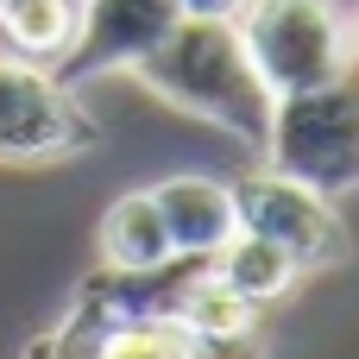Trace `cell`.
<instances>
[{
	"label": "cell",
	"instance_id": "cell-5",
	"mask_svg": "<svg viewBox=\"0 0 359 359\" xmlns=\"http://www.w3.org/2000/svg\"><path fill=\"white\" fill-rule=\"evenodd\" d=\"M233 202H240V227L246 233H265L271 246H284L303 271H328V265H347V227L334 215V196L290 177V170H252L233 183Z\"/></svg>",
	"mask_w": 359,
	"mask_h": 359
},
{
	"label": "cell",
	"instance_id": "cell-2",
	"mask_svg": "<svg viewBox=\"0 0 359 359\" xmlns=\"http://www.w3.org/2000/svg\"><path fill=\"white\" fill-rule=\"evenodd\" d=\"M265 158L328 196L359 189V50L328 82L278 95Z\"/></svg>",
	"mask_w": 359,
	"mask_h": 359
},
{
	"label": "cell",
	"instance_id": "cell-4",
	"mask_svg": "<svg viewBox=\"0 0 359 359\" xmlns=\"http://www.w3.org/2000/svg\"><path fill=\"white\" fill-rule=\"evenodd\" d=\"M101 133L88 107L32 57H0V164H50L88 151Z\"/></svg>",
	"mask_w": 359,
	"mask_h": 359
},
{
	"label": "cell",
	"instance_id": "cell-17",
	"mask_svg": "<svg viewBox=\"0 0 359 359\" xmlns=\"http://www.w3.org/2000/svg\"><path fill=\"white\" fill-rule=\"evenodd\" d=\"M353 38H359V6H353Z\"/></svg>",
	"mask_w": 359,
	"mask_h": 359
},
{
	"label": "cell",
	"instance_id": "cell-6",
	"mask_svg": "<svg viewBox=\"0 0 359 359\" xmlns=\"http://www.w3.org/2000/svg\"><path fill=\"white\" fill-rule=\"evenodd\" d=\"M177 19H183L177 0H76V32L57 50L50 76L82 82V76H101V69H133Z\"/></svg>",
	"mask_w": 359,
	"mask_h": 359
},
{
	"label": "cell",
	"instance_id": "cell-14",
	"mask_svg": "<svg viewBox=\"0 0 359 359\" xmlns=\"http://www.w3.org/2000/svg\"><path fill=\"white\" fill-rule=\"evenodd\" d=\"M25 359H95V328H82L76 316H63L50 334H38L25 347Z\"/></svg>",
	"mask_w": 359,
	"mask_h": 359
},
{
	"label": "cell",
	"instance_id": "cell-16",
	"mask_svg": "<svg viewBox=\"0 0 359 359\" xmlns=\"http://www.w3.org/2000/svg\"><path fill=\"white\" fill-rule=\"evenodd\" d=\"M202 359H259V341H221V347H208Z\"/></svg>",
	"mask_w": 359,
	"mask_h": 359
},
{
	"label": "cell",
	"instance_id": "cell-8",
	"mask_svg": "<svg viewBox=\"0 0 359 359\" xmlns=\"http://www.w3.org/2000/svg\"><path fill=\"white\" fill-rule=\"evenodd\" d=\"M151 202H158V215H164L177 252H208V259H215V252L240 233L233 183H215V177L183 170V177H164V183L151 189Z\"/></svg>",
	"mask_w": 359,
	"mask_h": 359
},
{
	"label": "cell",
	"instance_id": "cell-18",
	"mask_svg": "<svg viewBox=\"0 0 359 359\" xmlns=\"http://www.w3.org/2000/svg\"><path fill=\"white\" fill-rule=\"evenodd\" d=\"M0 6H6V0H0Z\"/></svg>",
	"mask_w": 359,
	"mask_h": 359
},
{
	"label": "cell",
	"instance_id": "cell-11",
	"mask_svg": "<svg viewBox=\"0 0 359 359\" xmlns=\"http://www.w3.org/2000/svg\"><path fill=\"white\" fill-rule=\"evenodd\" d=\"M202 334L183 316H145V322H114L95 334V359H202Z\"/></svg>",
	"mask_w": 359,
	"mask_h": 359
},
{
	"label": "cell",
	"instance_id": "cell-1",
	"mask_svg": "<svg viewBox=\"0 0 359 359\" xmlns=\"http://www.w3.org/2000/svg\"><path fill=\"white\" fill-rule=\"evenodd\" d=\"M133 76L151 95H164L170 107H183V114H196V120H208V126H221V133H233V139L265 151L278 95L252 69L233 19H177L133 63Z\"/></svg>",
	"mask_w": 359,
	"mask_h": 359
},
{
	"label": "cell",
	"instance_id": "cell-15",
	"mask_svg": "<svg viewBox=\"0 0 359 359\" xmlns=\"http://www.w3.org/2000/svg\"><path fill=\"white\" fill-rule=\"evenodd\" d=\"M183 6V19H233L246 0H177Z\"/></svg>",
	"mask_w": 359,
	"mask_h": 359
},
{
	"label": "cell",
	"instance_id": "cell-10",
	"mask_svg": "<svg viewBox=\"0 0 359 359\" xmlns=\"http://www.w3.org/2000/svg\"><path fill=\"white\" fill-rule=\"evenodd\" d=\"M215 278L227 284V290H240L246 303H278L297 278H303V265L284 252V246H271L265 233H233L221 252H215Z\"/></svg>",
	"mask_w": 359,
	"mask_h": 359
},
{
	"label": "cell",
	"instance_id": "cell-7",
	"mask_svg": "<svg viewBox=\"0 0 359 359\" xmlns=\"http://www.w3.org/2000/svg\"><path fill=\"white\" fill-rule=\"evenodd\" d=\"M215 271V259L208 252H170V259H158V265H139V271H114V265H101V271H88L82 278V290H76V303H69V316L82 322V328H114V322H145V316H177L183 309V297L202 284Z\"/></svg>",
	"mask_w": 359,
	"mask_h": 359
},
{
	"label": "cell",
	"instance_id": "cell-13",
	"mask_svg": "<svg viewBox=\"0 0 359 359\" xmlns=\"http://www.w3.org/2000/svg\"><path fill=\"white\" fill-rule=\"evenodd\" d=\"M0 32L13 38L19 57L32 63H57V50L76 32V0H6L0 6Z\"/></svg>",
	"mask_w": 359,
	"mask_h": 359
},
{
	"label": "cell",
	"instance_id": "cell-12",
	"mask_svg": "<svg viewBox=\"0 0 359 359\" xmlns=\"http://www.w3.org/2000/svg\"><path fill=\"white\" fill-rule=\"evenodd\" d=\"M196 334H202V347H221V341H252L259 334V303H246L240 290H227L215 271L183 297V309H177Z\"/></svg>",
	"mask_w": 359,
	"mask_h": 359
},
{
	"label": "cell",
	"instance_id": "cell-9",
	"mask_svg": "<svg viewBox=\"0 0 359 359\" xmlns=\"http://www.w3.org/2000/svg\"><path fill=\"white\" fill-rule=\"evenodd\" d=\"M170 252H177V246H170V227H164L151 189H133V196H120V202L101 215V265L139 271V265H158V259H170Z\"/></svg>",
	"mask_w": 359,
	"mask_h": 359
},
{
	"label": "cell",
	"instance_id": "cell-3",
	"mask_svg": "<svg viewBox=\"0 0 359 359\" xmlns=\"http://www.w3.org/2000/svg\"><path fill=\"white\" fill-rule=\"evenodd\" d=\"M233 32L271 95H297V88L328 82L359 50L353 19L341 13V0H246L233 13Z\"/></svg>",
	"mask_w": 359,
	"mask_h": 359
}]
</instances>
